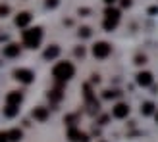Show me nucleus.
Instances as JSON below:
<instances>
[{
	"instance_id": "nucleus-15",
	"label": "nucleus",
	"mask_w": 158,
	"mask_h": 142,
	"mask_svg": "<svg viewBox=\"0 0 158 142\" xmlns=\"http://www.w3.org/2000/svg\"><path fill=\"white\" fill-rule=\"evenodd\" d=\"M60 54V48L58 46H48V48L44 50V60H54Z\"/></svg>"
},
{
	"instance_id": "nucleus-3",
	"label": "nucleus",
	"mask_w": 158,
	"mask_h": 142,
	"mask_svg": "<svg viewBox=\"0 0 158 142\" xmlns=\"http://www.w3.org/2000/svg\"><path fill=\"white\" fill-rule=\"evenodd\" d=\"M106 19H104V29L106 31H114L118 27V23H120V10H116V8H106Z\"/></svg>"
},
{
	"instance_id": "nucleus-9",
	"label": "nucleus",
	"mask_w": 158,
	"mask_h": 142,
	"mask_svg": "<svg viewBox=\"0 0 158 142\" xmlns=\"http://www.w3.org/2000/svg\"><path fill=\"white\" fill-rule=\"evenodd\" d=\"M21 100H23V94L18 92V90H12V92H8V94H6V104L19 106V104H21Z\"/></svg>"
},
{
	"instance_id": "nucleus-25",
	"label": "nucleus",
	"mask_w": 158,
	"mask_h": 142,
	"mask_svg": "<svg viewBox=\"0 0 158 142\" xmlns=\"http://www.w3.org/2000/svg\"><path fill=\"white\" fill-rule=\"evenodd\" d=\"M0 142H8V135H6V132H0Z\"/></svg>"
},
{
	"instance_id": "nucleus-12",
	"label": "nucleus",
	"mask_w": 158,
	"mask_h": 142,
	"mask_svg": "<svg viewBox=\"0 0 158 142\" xmlns=\"http://www.w3.org/2000/svg\"><path fill=\"white\" fill-rule=\"evenodd\" d=\"M31 23V14L29 12H21L18 18H15V25L18 27H27Z\"/></svg>"
},
{
	"instance_id": "nucleus-1",
	"label": "nucleus",
	"mask_w": 158,
	"mask_h": 142,
	"mask_svg": "<svg viewBox=\"0 0 158 142\" xmlns=\"http://www.w3.org/2000/svg\"><path fill=\"white\" fill-rule=\"evenodd\" d=\"M73 73H75V67L69 64V61H60V64H56V65L52 67V75L60 83L69 81V79L73 77Z\"/></svg>"
},
{
	"instance_id": "nucleus-20",
	"label": "nucleus",
	"mask_w": 158,
	"mask_h": 142,
	"mask_svg": "<svg viewBox=\"0 0 158 142\" xmlns=\"http://www.w3.org/2000/svg\"><path fill=\"white\" fill-rule=\"evenodd\" d=\"M8 14H10V6H4V4H0V18H6Z\"/></svg>"
},
{
	"instance_id": "nucleus-5",
	"label": "nucleus",
	"mask_w": 158,
	"mask_h": 142,
	"mask_svg": "<svg viewBox=\"0 0 158 142\" xmlns=\"http://www.w3.org/2000/svg\"><path fill=\"white\" fill-rule=\"evenodd\" d=\"M83 89H85V100H87V106H89V112H91V113H97L100 106H98V102L94 100V96H93L91 86H89V85H85Z\"/></svg>"
},
{
	"instance_id": "nucleus-24",
	"label": "nucleus",
	"mask_w": 158,
	"mask_h": 142,
	"mask_svg": "<svg viewBox=\"0 0 158 142\" xmlns=\"http://www.w3.org/2000/svg\"><path fill=\"white\" fill-rule=\"evenodd\" d=\"M75 56H81V58L85 56V48H83V46H81V48H77V50H75Z\"/></svg>"
},
{
	"instance_id": "nucleus-4",
	"label": "nucleus",
	"mask_w": 158,
	"mask_h": 142,
	"mask_svg": "<svg viewBox=\"0 0 158 142\" xmlns=\"http://www.w3.org/2000/svg\"><path fill=\"white\" fill-rule=\"evenodd\" d=\"M110 52H112V46H110L108 42H97L93 46V56L94 58H100V60H104V58H108L110 56Z\"/></svg>"
},
{
	"instance_id": "nucleus-10",
	"label": "nucleus",
	"mask_w": 158,
	"mask_h": 142,
	"mask_svg": "<svg viewBox=\"0 0 158 142\" xmlns=\"http://www.w3.org/2000/svg\"><path fill=\"white\" fill-rule=\"evenodd\" d=\"M19 52H21V46L15 44V42L4 46V56L6 58H15V56H19Z\"/></svg>"
},
{
	"instance_id": "nucleus-2",
	"label": "nucleus",
	"mask_w": 158,
	"mask_h": 142,
	"mask_svg": "<svg viewBox=\"0 0 158 142\" xmlns=\"http://www.w3.org/2000/svg\"><path fill=\"white\" fill-rule=\"evenodd\" d=\"M23 38V44L29 46V48H39L41 44V38H43V29L41 27H35V29H27L21 33Z\"/></svg>"
},
{
	"instance_id": "nucleus-14",
	"label": "nucleus",
	"mask_w": 158,
	"mask_h": 142,
	"mask_svg": "<svg viewBox=\"0 0 158 142\" xmlns=\"http://www.w3.org/2000/svg\"><path fill=\"white\" fill-rule=\"evenodd\" d=\"M6 135H8V142H19L23 138V132L19 129H12V131H8Z\"/></svg>"
},
{
	"instance_id": "nucleus-18",
	"label": "nucleus",
	"mask_w": 158,
	"mask_h": 142,
	"mask_svg": "<svg viewBox=\"0 0 158 142\" xmlns=\"http://www.w3.org/2000/svg\"><path fill=\"white\" fill-rule=\"evenodd\" d=\"M141 113H143V115H151V113H154V104H152V102H145L143 108H141Z\"/></svg>"
},
{
	"instance_id": "nucleus-26",
	"label": "nucleus",
	"mask_w": 158,
	"mask_h": 142,
	"mask_svg": "<svg viewBox=\"0 0 158 142\" xmlns=\"http://www.w3.org/2000/svg\"><path fill=\"white\" fill-rule=\"evenodd\" d=\"M122 6L123 8H129L131 6V0H122Z\"/></svg>"
},
{
	"instance_id": "nucleus-27",
	"label": "nucleus",
	"mask_w": 158,
	"mask_h": 142,
	"mask_svg": "<svg viewBox=\"0 0 158 142\" xmlns=\"http://www.w3.org/2000/svg\"><path fill=\"white\" fill-rule=\"evenodd\" d=\"M104 2H106V4L110 6V4H114V2H116V0H104Z\"/></svg>"
},
{
	"instance_id": "nucleus-21",
	"label": "nucleus",
	"mask_w": 158,
	"mask_h": 142,
	"mask_svg": "<svg viewBox=\"0 0 158 142\" xmlns=\"http://www.w3.org/2000/svg\"><path fill=\"white\" fill-rule=\"evenodd\" d=\"M118 94H120V92H116V90H106V92H104V98L110 100V98H116Z\"/></svg>"
},
{
	"instance_id": "nucleus-8",
	"label": "nucleus",
	"mask_w": 158,
	"mask_h": 142,
	"mask_svg": "<svg viewBox=\"0 0 158 142\" xmlns=\"http://www.w3.org/2000/svg\"><path fill=\"white\" fill-rule=\"evenodd\" d=\"M112 115L116 119H123V117L129 115V106L127 104H116L114 109H112Z\"/></svg>"
},
{
	"instance_id": "nucleus-13",
	"label": "nucleus",
	"mask_w": 158,
	"mask_h": 142,
	"mask_svg": "<svg viewBox=\"0 0 158 142\" xmlns=\"http://www.w3.org/2000/svg\"><path fill=\"white\" fill-rule=\"evenodd\" d=\"M33 117L37 121H46L48 119V109L46 108H35L33 109Z\"/></svg>"
},
{
	"instance_id": "nucleus-28",
	"label": "nucleus",
	"mask_w": 158,
	"mask_h": 142,
	"mask_svg": "<svg viewBox=\"0 0 158 142\" xmlns=\"http://www.w3.org/2000/svg\"><path fill=\"white\" fill-rule=\"evenodd\" d=\"M154 119H156V123H158V112H156V113H154Z\"/></svg>"
},
{
	"instance_id": "nucleus-7",
	"label": "nucleus",
	"mask_w": 158,
	"mask_h": 142,
	"mask_svg": "<svg viewBox=\"0 0 158 142\" xmlns=\"http://www.w3.org/2000/svg\"><path fill=\"white\" fill-rule=\"evenodd\" d=\"M14 77L18 79V81H21V83H25V85H29L31 81H33V73H31L29 69H15L14 71Z\"/></svg>"
},
{
	"instance_id": "nucleus-23",
	"label": "nucleus",
	"mask_w": 158,
	"mask_h": 142,
	"mask_svg": "<svg viewBox=\"0 0 158 142\" xmlns=\"http://www.w3.org/2000/svg\"><path fill=\"white\" fill-rule=\"evenodd\" d=\"M145 61H147L145 56H137V58H135V64H139V65H141V64H145Z\"/></svg>"
},
{
	"instance_id": "nucleus-16",
	"label": "nucleus",
	"mask_w": 158,
	"mask_h": 142,
	"mask_svg": "<svg viewBox=\"0 0 158 142\" xmlns=\"http://www.w3.org/2000/svg\"><path fill=\"white\" fill-rule=\"evenodd\" d=\"M18 113H19V106L6 104V108H4V115H6V117H15Z\"/></svg>"
},
{
	"instance_id": "nucleus-22",
	"label": "nucleus",
	"mask_w": 158,
	"mask_h": 142,
	"mask_svg": "<svg viewBox=\"0 0 158 142\" xmlns=\"http://www.w3.org/2000/svg\"><path fill=\"white\" fill-rule=\"evenodd\" d=\"M58 6V0H46V8H56Z\"/></svg>"
},
{
	"instance_id": "nucleus-17",
	"label": "nucleus",
	"mask_w": 158,
	"mask_h": 142,
	"mask_svg": "<svg viewBox=\"0 0 158 142\" xmlns=\"http://www.w3.org/2000/svg\"><path fill=\"white\" fill-rule=\"evenodd\" d=\"M62 98H64V94H62V89H54L48 92V100L50 102H60Z\"/></svg>"
},
{
	"instance_id": "nucleus-19",
	"label": "nucleus",
	"mask_w": 158,
	"mask_h": 142,
	"mask_svg": "<svg viewBox=\"0 0 158 142\" xmlns=\"http://www.w3.org/2000/svg\"><path fill=\"white\" fill-rule=\"evenodd\" d=\"M79 37L89 38V37H91V29H89V27H81V29H79Z\"/></svg>"
},
{
	"instance_id": "nucleus-6",
	"label": "nucleus",
	"mask_w": 158,
	"mask_h": 142,
	"mask_svg": "<svg viewBox=\"0 0 158 142\" xmlns=\"http://www.w3.org/2000/svg\"><path fill=\"white\" fill-rule=\"evenodd\" d=\"M68 138L72 140V142H89V135H87V132H81L79 129H75V127H69Z\"/></svg>"
},
{
	"instance_id": "nucleus-11",
	"label": "nucleus",
	"mask_w": 158,
	"mask_h": 142,
	"mask_svg": "<svg viewBox=\"0 0 158 142\" xmlns=\"http://www.w3.org/2000/svg\"><path fill=\"white\" fill-rule=\"evenodd\" d=\"M151 83H152V73H148V71H141V73H137V85L148 86Z\"/></svg>"
}]
</instances>
